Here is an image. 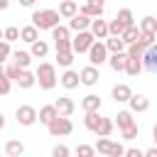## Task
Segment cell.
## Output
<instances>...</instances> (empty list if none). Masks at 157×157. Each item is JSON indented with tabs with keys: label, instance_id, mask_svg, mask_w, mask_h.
Listing matches in <instances>:
<instances>
[{
	"label": "cell",
	"instance_id": "6da1fadb",
	"mask_svg": "<svg viewBox=\"0 0 157 157\" xmlns=\"http://www.w3.org/2000/svg\"><path fill=\"white\" fill-rule=\"evenodd\" d=\"M34 74H37V83H39L42 91H52V88L56 86V69H54V64L42 61Z\"/></svg>",
	"mask_w": 157,
	"mask_h": 157
},
{
	"label": "cell",
	"instance_id": "7a4b0ae2",
	"mask_svg": "<svg viewBox=\"0 0 157 157\" xmlns=\"http://www.w3.org/2000/svg\"><path fill=\"white\" fill-rule=\"evenodd\" d=\"M61 12L59 10H37L32 12V25H37L39 29H54L59 25Z\"/></svg>",
	"mask_w": 157,
	"mask_h": 157
},
{
	"label": "cell",
	"instance_id": "3957f363",
	"mask_svg": "<svg viewBox=\"0 0 157 157\" xmlns=\"http://www.w3.org/2000/svg\"><path fill=\"white\" fill-rule=\"evenodd\" d=\"M49 135L52 137H64V135H71L74 132V123L69 120V115H56L49 125H47Z\"/></svg>",
	"mask_w": 157,
	"mask_h": 157
},
{
	"label": "cell",
	"instance_id": "277c9868",
	"mask_svg": "<svg viewBox=\"0 0 157 157\" xmlns=\"http://www.w3.org/2000/svg\"><path fill=\"white\" fill-rule=\"evenodd\" d=\"M71 42H74V52H76V54H83V52H88V49L93 47L96 34H93V32H88V29H81Z\"/></svg>",
	"mask_w": 157,
	"mask_h": 157
},
{
	"label": "cell",
	"instance_id": "5b68a950",
	"mask_svg": "<svg viewBox=\"0 0 157 157\" xmlns=\"http://www.w3.org/2000/svg\"><path fill=\"white\" fill-rule=\"evenodd\" d=\"M88 61L96 64V66H101L103 61H108V47H105V42H93V47L88 49Z\"/></svg>",
	"mask_w": 157,
	"mask_h": 157
},
{
	"label": "cell",
	"instance_id": "8992f818",
	"mask_svg": "<svg viewBox=\"0 0 157 157\" xmlns=\"http://www.w3.org/2000/svg\"><path fill=\"white\" fill-rule=\"evenodd\" d=\"M15 118H17L20 125H34V123L39 120V113H37L32 105H20V108L15 110Z\"/></svg>",
	"mask_w": 157,
	"mask_h": 157
},
{
	"label": "cell",
	"instance_id": "52a82bcc",
	"mask_svg": "<svg viewBox=\"0 0 157 157\" xmlns=\"http://www.w3.org/2000/svg\"><path fill=\"white\" fill-rule=\"evenodd\" d=\"M78 74H81V83H83V86H96V83H98V78H101V71H98V66H96V64H91V66L81 69Z\"/></svg>",
	"mask_w": 157,
	"mask_h": 157
},
{
	"label": "cell",
	"instance_id": "ba28073f",
	"mask_svg": "<svg viewBox=\"0 0 157 157\" xmlns=\"http://www.w3.org/2000/svg\"><path fill=\"white\" fill-rule=\"evenodd\" d=\"M91 15H83V12H76L71 20H69V27L74 29V32H81V29H88L91 27Z\"/></svg>",
	"mask_w": 157,
	"mask_h": 157
},
{
	"label": "cell",
	"instance_id": "9c48e42d",
	"mask_svg": "<svg viewBox=\"0 0 157 157\" xmlns=\"http://www.w3.org/2000/svg\"><path fill=\"white\" fill-rule=\"evenodd\" d=\"M91 32L96 34V39H105V37H110V25H108L105 20H101V17H93Z\"/></svg>",
	"mask_w": 157,
	"mask_h": 157
},
{
	"label": "cell",
	"instance_id": "30bf717a",
	"mask_svg": "<svg viewBox=\"0 0 157 157\" xmlns=\"http://www.w3.org/2000/svg\"><path fill=\"white\" fill-rule=\"evenodd\" d=\"M110 93H113V101H115V103H128V101L132 98V91H130L128 83H115Z\"/></svg>",
	"mask_w": 157,
	"mask_h": 157
},
{
	"label": "cell",
	"instance_id": "8fae6325",
	"mask_svg": "<svg viewBox=\"0 0 157 157\" xmlns=\"http://www.w3.org/2000/svg\"><path fill=\"white\" fill-rule=\"evenodd\" d=\"M105 0H86V5H81V10L78 12H83V15H91V17H101L103 15V5Z\"/></svg>",
	"mask_w": 157,
	"mask_h": 157
},
{
	"label": "cell",
	"instance_id": "7c38bea8",
	"mask_svg": "<svg viewBox=\"0 0 157 157\" xmlns=\"http://www.w3.org/2000/svg\"><path fill=\"white\" fill-rule=\"evenodd\" d=\"M142 64H145V69H147L150 74H157V44H152L150 49H145Z\"/></svg>",
	"mask_w": 157,
	"mask_h": 157
},
{
	"label": "cell",
	"instance_id": "4fadbf2b",
	"mask_svg": "<svg viewBox=\"0 0 157 157\" xmlns=\"http://www.w3.org/2000/svg\"><path fill=\"white\" fill-rule=\"evenodd\" d=\"M128 103H130V110H132V113H145V110L150 108V98L142 96V93H137V96L132 93V98H130Z\"/></svg>",
	"mask_w": 157,
	"mask_h": 157
},
{
	"label": "cell",
	"instance_id": "5bb4252c",
	"mask_svg": "<svg viewBox=\"0 0 157 157\" xmlns=\"http://www.w3.org/2000/svg\"><path fill=\"white\" fill-rule=\"evenodd\" d=\"M108 64H110L113 71H125V66H128V52H115V54H110Z\"/></svg>",
	"mask_w": 157,
	"mask_h": 157
},
{
	"label": "cell",
	"instance_id": "9a60e30c",
	"mask_svg": "<svg viewBox=\"0 0 157 157\" xmlns=\"http://www.w3.org/2000/svg\"><path fill=\"white\" fill-rule=\"evenodd\" d=\"M59 81H61V86H64V88H69V91H71V88H76V86L81 83V74H76V71L66 69V71L61 74V78H59Z\"/></svg>",
	"mask_w": 157,
	"mask_h": 157
},
{
	"label": "cell",
	"instance_id": "2e32d148",
	"mask_svg": "<svg viewBox=\"0 0 157 157\" xmlns=\"http://www.w3.org/2000/svg\"><path fill=\"white\" fill-rule=\"evenodd\" d=\"M142 69H145L142 59H140V56H130V54H128V66H125V74L135 78V76H140V71H142Z\"/></svg>",
	"mask_w": 157,
	"mask_h": 157
},
{
	"label": "cell",
	"instance_id": "e0dca14e",
	"mask_svg": "<svg viewBox=\"0 0 157 157\" xmlns=\"http://www.w3.org/2000/svg\"><path fill=\"white\" fill-rule=\"evenodd\" d=\"M101 120H103V115H98V110H86L83 125H86V130L96 132V130H98V125H101Z\"/></svg>",
	"mask_w": 157,
	"mask_h": 157
},
{
	"label": "cell",
	"instance_id": "ac0fdd59",
	"mask_svg": "<svg viewBox=\"0 0 157 157\" xmlns=\"http://www.w3.org/2000/svg\"><path fill=\"white\" fill-rule=\"evenodd\" d=\"M105 47H108V52H110V54H115V52H123L128 44H125V39H123V37H118V34H110V37L105 39Z\"/></svg>",
	"mask_w": 157,
	"mask_h": 157
},
{
	"label": "cell",
	"instance_id": "d6986e66",
	"mask_svg": "<svg viewBox=\"0 0 157 157\" xmlns=\"http://www.w3.org/2000/svg\"><path fill=\"white\" fill-rule=\"evenodd\" d=\"M34 83H37V74H32V71L22 69V74L17 76V86H20V88H32Z\"/></svg>",
	"mask_w": 157,
	"mask_h": 157
},
{
	"label": "cell",
	"instance_id": "ffe728a7",
	"mask_svg": "<svg viewBox=\"0 0 157 157\" xmlns=\"http://www.w3.org/2000/svg\"><path fill=\"white\" fill-rule=\"evenodd\" d=\"M54 105H56L59 115H71V113H74V108H76V105H74V101H71V98H66V96L56 98V103H54Z\"/></svg>",
	"mask_w": 157,
	"mask_h": 157
},
{
	"label": "cell",
	"instance_id": "44dd1931",
	"mask_svg": "<svg viewBox=\"0 0 157 157\" xmlns=\"http://www.w3.org/2000/svg\"><path fill=\"white\" fill-rule=\"evenodd\" d=\"M56 115H59L56 105H42V108H39V123H44V125H49Z\"/></svg>",
	"mask_w": 157,
	"mask_h": 157
},
{
	"label": "cell",
	"instance_id": "7402d4cb",
	"mask_svg": "<svg viewBox=\"0 0 157 157\" xmlns=\"http://www.w3.org/2000/svg\"><path fill=\"white\" fill-rule=\"evenodd\" d=\"M37 39H39V27H37V25H27V27H22V42L32 44V42H37Z\"/></svg>",
	"mask_w": 157,
	"mask_h": 157
},
{
	"label": "cell",
	"instance_id": "603a6c76",
	"mask_svg": "<svg viewBox=\"0 0 157 157\" xmlns=\"http://www.w3.org/2000/svg\"><path fill=\"white\" fill-rule=\"evenodd\" d=\"M81 108H83V110H101V98H98L96 93H88V96H83Z\"/></svg>",
	"mask_w": 157,
	"mask_h": 157
},
{
	"label": "cell",
	"instance_id": "cb8c5ba5",
	"mask_svg": "<svg viewBox=\"0 0 157 157\" xmlns=\"http://www.w3.org/2000/svg\"><path fill=\"white\" fill-rule=\"evenodd\" d=\"M25 152V145L20 142V140H10V142H5V155L7 157H20Z\"/></svg>",
	"mask_w": 157,
	"mask_h": 157
},
{
	"label": "cell",
	"instance_id": "d4e9b609",
	"mask_svg": "<svg viewBox=\"0 0 157 157\" xmlns=\"http://www.w3.org/2000/svg\"><path fill=\"white\" fill-rule=\"evenodd\" d=\"M59 12H61V17L71 20V17L78 12V7H76V2H74V0H64V2L59 5Z\"/></svg>",
	"mask_w": 157,
	"mask_h": 157
},
{
	"label": "cell",
	"instance_id": "484cf974",
	"mask_svg": "<svg viewBox=\"0 0 157 157\" xmlns=\"http://www.w3.org/2000/svg\"><path fill=\"white\" fill-rule=\"evenodd\" d=\"M32 56H37V59H44L47 56V52H49V44L44 42V39H37V42H32Z\"/></svg>",
	"mask_w": 157,
	"mask_h": 157
},
{
	"label": "cell",
	"instance_id": "4316f807",
	"mask_svg": "<svg viewBox=\"0 0 157 157\" xmlns=\"http://www.w3.org/2000/svg\"><path fill=\"white\" fill-rule=\"evenodd\" d=\"M115 123H118V128L120 130H125V128H130L135 120H132V110H120L118 115H115Z\"/></svg>",
	"mask_w": 157,
	"mask_h": 157
},
{
	"label": "cell",
	"instance_id": "83f0119b",
	"mask_svg": "<svg viewBox=\"0 0 157 157\" xmlns=\"http://www.w3.org/2000/svg\"><path fill=\"white\" fill-rule=\"evenodd\" d=\"M96 150L101 152V155H113V150H115V142L113 140H108V137H98V142H96Z\"/></svg>",
	"mask_w": 157,
	"mask_h": 157
},
{
	"label": "cell",
	"instance_id": "f1b7e54d",
	"mask_svg": "<svg viewBox=\"0 0 157 157\" xmlns=\"http://www.w3.org/2000/svg\"><path fill=\"white\" fill-rule=\"evenodd\" d=\"M140 34H142V29H140V27H135V25H130V27L123 32V39H125V44H132V42H137V39H140Z\"/></svg>",
	"mask_w": 157,
	"mask_h": 157
},
{
	"label": "cell",
	"instance_id": "f546056e",
	"mask_svg": "<svg viewBox=\"0 0 157 157\" xmlns=\"http://www.w3.org/2000/svg\"><path fill=\"white\" fill-rule=\"evenodd\" d=\"M12 59H15V64H17L20 69H27L29 61H32V52H15Z\"/></svg>",
	"mask_w": 157,
	"mask_h": 157
},
{
	"label": "cell",
	"instance_id": "4dcf8cb0",
	"mask_svg": "<svg viewBox=\"0 0 157 157\" xmlns=\"http://www.w3.org/2000/svg\"><path fill=\"white\" fill-rule=\"evenodd\" d=\"M113 128H115V123H113L110 118H103L101 125H98V130H96V135H98V137H108V135L113 132Z\"/></svg>",
	"mask_w": 157,
	"mask_h": 157
},
{
	"label": "cell",
	"instance_id": "1f68e13d",
	"mask_svg": "<svg viewBox=\"0 0 157 157\" xmlns=\"http://www.w3.org/2000/svg\"><path fill=\"white\" fill-rule=\"evenodd\" d=\"M74 49H64V52H56V61H59V66H71V61H74Z\"/></svg>",
	"mask_w": 157,
	"mask_h": 157
},
{
	"label": "cell",
	"instance_id": "d6a6232c",
	"mask_svg": "<svg viewBox=\"0 0 157 157\" xmlns=\"http://www.w3.org/2000/svg\"><path fill=\"white\" fill-rule=\"evenodd\" d=\"M140 29H142V32H152V34H157V20H155L152 15L142 17V22H140Z\"/></svg>",
	"mask_w": 157,
	"mask_h": 157
},
{
	"label": "cell",
	"instance_id": "836d02e7",
	"mask_svg": "<svg viewBox=\"0 0 157 157\" xmlns=\"http://www.w3.org/2000/svg\"><path fill=\"white\" fill-rule=\"evenodd\" d=\"M108 25H110V34H118V37H123V32L128 29V25H125V22H123L120 17H115V20H110Z\"/></svg>",
	"mask_w": 157,
	"mask_h": 157
},
{
	"label": "cell",
	"instance_id": "e575fe53",
	"mask_svg": "<svg viewBox=\"0 0 157 157\" xmlns=\"http://www.w3.org/2000/svg\"><path fill=\"white\" fill-rule=\"evenodd\" d=\"M69 29H71V27H61V25H56V27L52 29V39H54V42H61V39H71V37H69Z\"/></svg>",
	"mask_w": 157,
	"mask_h": 157
},
{
	"label": "cell",
	"instance_id": "d590c367",
	"mask_svg": "<svg viewBox=\"0 0 157 157\" xmlns=\"http://www.w3.org/2000/svg\"><path fill=\"white\" fill-rule=\"evenodd\" d=\"M2 37L7 39V42H15V39H22V29H17V27H5V32H2Z\"/></svg>",
	"mask_w": 157,
	"mask_h": 157
},
{
	"label": "cell",
	"instance_id": "8d00e7d4",
	"mask_svg": "<svg viewBox=\"0 0 157 157\" xmlns=\"http://www.w3.org/2000/svg\"><path fill=\"white\" fill-rule=\"evenodd\" d=\"M155 39H157V34H152V32H142L137 42H140V47H142V49H150V47L155 44Z\"/></svg>",
	"mask_w": 157,
	"mask_h": 157
},
{
	"label": "cell",
	"instance_id": "74e56055",
	"mask_svg": "<svg viewBox=\"0 0 157 157\" xmlns=\"http://www.w3.org/2000/svg\"><path fill=\"white\" fill-rule=\"evenodd\" d=\"M115 17H120V20H123V22H125L128 27H130V25H135V17H132V10H128V7H123V10H118V15H115Z\"/></svg>",
	"mask_w": 157,
	"mask_h": 157
},
{
	"label": "cell",
	"instance_id": "f35d334b",
	"mask_svg": "<svg viewBox=\"0 0 157 157\" xmlns=\"http://www.w3.org/2000/svg\"><path fill=\"white\" fill-rule=\"evenodd\" d=\"M96 152H98V150L91 147V145H78V147H76V155H78V157H93Z\"/></svg>",
	"mask_w": 157,
	"mask_h": 157
},
{
	"label": "cell",
	"instance_id": "ab89813d",
	"mask_svg": "<svg viewBox=\"0 0 157 157\" xmlns=\"http://www.w3.org/2000/svg\"><path fill=\"white\" fill-rule=\"evenodd\" d=\"M128 54H130V56H140V59H142L145 49L140 47V42H132V44H128Z\"/></svg>",
	"mask_w": 157,
	"mask_h": 157
},
{
	"label": "cell",
	"instance_id": "60d3db41",
	"mask_svg": "<svg viewBox=\"0 0 157 157\" xmlns=\"http://www.w3.org/2000/svg\"><path fill=\"white\" fill-rule=\"evenodd\" d=\"M5 74H7V76H10L12 81H17V76L22 74V69H20L17 64H7V66H5Z\"/></svg>",
	"mask_w": 157,
	"mask_h": 157
},
{
	"label": "cell",
	"instance_id": "b9f144b4",
	"mask_svg": "<svg viewBox=\"0 0 157 157\" xmlns=\"http://www.w3.org/2000/svg\"><path fill=\"white\" fill-rule=\"evenodd\" d=\"M137 132H140V128L132 123L130 128H125V130H123V137H125V140H135V137H137Z\"/></svg>",
	"mask_w": 157,
	"mask_h": 157
},
{
	"label": "cell",
	"instance_id": "7bdbcfd3",
	"mask_svg": "<svg viewBox=\"0 0 157 157\" xmlns=\"http://www.w3.org/2000/svg\"><path fill=\"white\" fill-rule=\"evenodd\" d=\"M10 81H12V78H10L7 74H5V76H0V93H2V96H7V93H10Z\"/></svg>",
	"mask_w": 157,
	"mask_h": 157
},
{
	"label": "cell",
	"instance_id": "ee69618b",
	"mask_svg": "<svg viewBox=\"0 0 157 157\" xmlns=\"http://www.w3.org/2000/svg\"><path fill=\"white\" fill-rule=\"evenodd\" d=\"M7 56H10V42L2 39V44H0V61H5Z\"/></svg>",
	"mask_w": 157,
	"mask_h": 157
},
{
	"label": "cell",
	"instance_id": "f6af8a7d",
	"mask_svg": "<svg viewBox=\"0 0 157 157\" xmlns=\"http://www.w3.org/2000/svg\"><path fill=\"white\" fill-rule=\"evenodd\" d=\"M52 155H54V157H69V147H66V145H56V147L52 150Z\"/></svg>",
	"mask_w": 157,
	"mask_h": 157
},
{
	"label": "cell",
	"instance_id": "bcb514c9",
	"mask_svg": "<svg viewBox=\"0 0 157 157\" xmlns=\"http://www.w3.org/2000/svg\"><path fill=\"white\" fill-rule=\"evenodd\" d=\"M125 155H128V157H142L145 152H142V150H137V147H130V150H125Z\"/></svg>",
	"mask_w": 157,
	"mask_h": 157
},
{
	"label": "cell",
	"instance_id": "7dc6e473",
	"mask_svg": "<svg viewBox=\"0 0 157 157\" xmlns=\"http://www.w3.org/2000/svg\"><path fill=\"white\" fill-rule=\"evenodd\" d=\"M145 157H157V145L150 147V150H145Z\"/></svg>",
	"mask_w": 157,
	"mask_h": 157
},
{
	"label": "cell",
	"instance_id": "c3c4849f",
	"mask_svg": "<svg viewBox=\"0 0 157 157\" xmlns=\"http://www.w3.org/2000/svg\"><path fill=\"white\" fill-rule=\"evenodd\" d=\"M20 5H22V7H32V5H34V0H20Z\"/></svg>",
	"mask_w": 157,
	"mask_h": 157
},
{
	"label": "cell",
	"instance_id": "681fc988",
	"mask_svg": "<svg viewBox=\"0 0 157 157\" xmlns=\"http://www.w3.org/2000/svg\"><path fill=\"white\" fill-rule=\"evenodd\" d=\"M7 5H10V0H0V10H7Z\"/></svg>",
	"mask_w": 157,
	"mask_h": 157
},
{
	"label": "cell",
	"instance_id": "f907efd6",
	"mask_svg": "<svg viewBox=\"0 0 157 157\" xmlns=\"http://www.w3.org/2000/svg\"><path fill=\"white\" fill-rule=\"evenodd\" d=\"M152 135H155V145H157V125L152 128Z\"/></svg>",
	"mask_w": 157,
	"mask_h": 157
}]
</instances>
